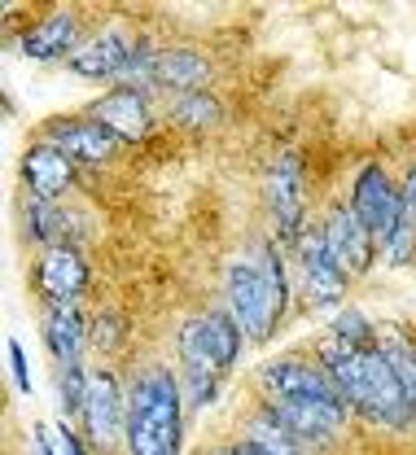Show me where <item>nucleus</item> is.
<instances>
[{"mask_svg": "<svg viewBox=\"0 0 416 455\" xmlns=\"http://www.w3.org/2000/svg\"><path fill=\"white\" fill-rule=\"evenodd\" d=\"M316 363L333 377L347 407L356 416H364L368 425H381V429H395V434L416 425V403L408 398L399 372L390 368V359L381 355V346H347L342 338L324 333L316 341Z\"/></svg>", "mask_w": 416, "mask_h": 455, "instance_id": "obj_1", "label": "nucleus"}, {"mask_svg": "<svg viewBox=\"0 0 416 455\" xmlns=\"http://www.w3.org/2000/svg\"><path fill=\"white\" fill-rule=\"evenodd\" d=\"M224 298L228 311L237 315L245 341H268L290 311L294 284L285 272V254L276 236H259L250 250H241L224 272Z\"/></svg>", "mask_w": 416, "mask_h": 455, "instance_id": "obj_2", "label": "nucleus"}, {"mask_svg": "<svg viewBox=\"0 0 416 455\" xmlns=\"http://www.w3.org/2000/svg\"><path fill=\"white\" fill-rule=\"evenodd\" d=\"M184 390L167 363H145L127 381V455H180L184 451Z\"/></svg>", "mask_w": 416, "mask_h": 455, "instance_id": "obj_3", "label": "nucleus"}, {"mask_svg": "<svg viewBox=\"0 0 416 455\" xmlns=\"http://www.w3.org/2000/svg\"><path fill=\"white\" fill-rule=\"evenodd\" d=\"M245 333H241L237 315L228 307H206L197 315H188L176 333L180 368H206V372H228L237 368Z\"/></svg>", "mask_w": 416, "mask_h": 455, "instance_id": "obj_4", "label": "nucleus"}, {"mask_svg": "<svg viewBox=\"0 0 416 455\" xmlns=\"http://www.w3.org/2000/svg\"><path fill=\"white\" fill-rule=\"evenodd\" d=\"M294 267H298V289H302V302L307 307H347V293H351V276L338 267L329 241H324V228L320 220H307V228L294 236Z\"/></svg>", "mask_w": 416, "mask_h": 455, "instance_id": "obj_5", "label": "nucleus"}, {"mask_svg": "<svg viewBox=\"0 0 416 455\" xmlns=\"http://www.w3.org/2000/svg\"><path fill=\"white\" fill-rule=\"evenodd\" d=\"M263 202H268L272 236L281 245H294V236L307 228V175H302V158L294 149L272 154L268 175H263Z\"/></svg>", "mask_w": 416, "mask_h": 455, "instance_id": "obj_6", "label": "nucleus"}, {"mask_svg": "<svg viewBox=\"0 0 416 455\" xmlns=\"http://www.w3.org/2000/svg\"><path fill=\"white\" fill-rule=\"evenodd\" d=\"M254 386L263 390V398H285V403H347V398L338 395L333 377L316 363V355L311 359L281 355V359L259 363Z\"/></svg>", "mask_w": 416, "mask_h": 455, "instance_id": "obj_7", "label": "nucleus"}, {"mask_svg": "<svg viewBox=\"0 0 416 455\" xmlns=\"http://www.w3.org/2000/svg\"><path fill=\"white\" fill-rule=\"evenodd\" d=\"M79 420L92 451H115L127 438V390L115 368H92V386H88V403Z\"/></svg>", "mask_w": 416, "mask_h": 455, "instance_id": "obj_8", "label": "nucleus"}, {"mask_svg": "<svg viewBox=\"0 0 416 455\" xmlns=\"http://www.w3.org/2000/svg\"><path fill=\"white\" fill-rule=\"evenodd\" d=\"M351 211L359 215V224L377 236V245L395 232L399 215H404V184L381 167V163H364L351 180Z\"/></svg>", "mask_w": 416, "mask_h": 455, "instance_id": "obj_9", "label": "nucleus"}, {"mask_svg": "<svg viewBox=\"0 0 416 455\" xmlns=\"http://www.w3.org/2000/svg\"><path fill=\"white\" fill-rule=\"evenodd\" d=\"M40 136H44V140H53L58 149H66L79 167H110V163L123 154V140L106 127V123H97L88 110L49 118Z\"/></svg>", "mask_w": 416, "mask_h": 455, "instance_id": "obj_10", "label": "nucleus"}, {"mask_svg": "<svg viewBox=\"0 0 416 455\" xmlns=\"http://www.w3.org/2000/svg\"><path fill=\"white\" fill-rule=\"evenodd\" d=\"M324 241H329V250H333V259H338V267L359 281V276H368L372 267H377V259H381V245H377V236L368 232V228L359 224V215L351 211V202H333L329 211H324Z\"/></svg>", "mask_w": 416, "mask_h": 455, "instance_id": "obj_11", "label": "nucleus"}, {"mask_svg": "<svg viewBox=\"0 0 416 455\" xmlns=\"http://www.w3.org/2000/svg\"><path fill=\"white\" fill-rule=\"evenodd\" d=\"M92 272L79 254V245H53L40 250L36 267H31V289L40 293V307L49 302H79V293L88 289Z\"/></svg>", "mask_w": 416, "mask_h": 455, "instance_id": "obj_12", "label": "nucleus"}, {"mask_svg": "<svg viewBox=\"0 0 416 455\" xmlns=\"http://www.w3.org/2000/svg\"><path fill=\"white\" fill-rule=\"evenodd\" d=\"M84 13L79 9H53L44 18H36L31 27H22L18 36V53L27 61H70V53L84 44Z\"/></svg>", "mask_w": 416, "mask_h": 455, "instance_id": "obj_13", "label": "nucleus"}, {"mask_svg": "<svg viewBox=\"0 0 416 455\" xmlns=\"http://www.w3.org/2000/svg\"><path fill=\"white\" fill-rule=\"evenodd\" d=\"M79 180V163L58 149L53 140H31L27 154H22V184L31 197H44V202H66V193L75 188Z\"/></svg>", "mask_w": 416, "mask_h": 455, "instance_id": "obj_14", "label": "nucleus"}, {"mask_svg": "<svg viewBox=\"0 0 416 455\" xmlns=\"http://www.w3.org/2000/svg\"><path fill=\"white\" fill-rule=\"evenodd\" d=\"M88 114L97 118V123H106L115 136H119L123 145H136V140H145L149 132H154V97H145V92H136V88H110V92H101Z\"/></svg>", "mask_w": 416, "mask_h": 455, "instance_id": "obj_15", "label": "nucleus"}, {"mask_svg": "<svg viewBox=\"0 0 416 455\" xmlns=\"http://www.w3.org/2000/svg\"><path fill=\"white\" fill-rule=\"evenodd\" d=\"M132 44H136V36H127L123 27H101V31H92L75 53H70V75H79V79H92V84H101V79H119V70L127 66V57H132Z\"/></svg>", "mask_w": 416, "mask_h": 455, "instance_id": "obj_16", "label": "nucleus"}, {"mask_svg": "<svg viewBox=\"0 0 416 455\" xmlns=\"http://www.w3.org/2000/svg\"><path fill=\"white\" fill-rule=\"evenodd\" d=\"M40 333H44V350L58 359L61 368L84 363L88 320H84L79 302H49V307H40Z\"/></svg>", "mask_w": 416, "mask_h": 455, "instance_id": "obj_17", "label": "nucleus"}, {"mask_svg": "<svg viewBox=\"0 0 416 455\" xmlns=\"http://www.w3.org/2000/svg\"><path fill=\"white\" fill-rule=\"evenodd\" d=\"M154 79H158V92H202L206 88V79H211V61L206 53H197V49H158V70H154Z\"/></svg>", "mask_w": 416, "mask_h": 455, "instance_id": "obj_18", "label": "nucleus"}, {"mask_svg": "<svg viewBox=\"0 0 416 455\" xmlns=\"http://www.w3.org/2000/svg\"><path fill=\"white\" fill-rule=\"evenodd\" d=\"M70 206L61 202H44V197H31L22 202V224H27V241H36L40 250H53V245H70Z\"/></svg>", "mask_w": 416, "mask_h": 455, "instance_id": "obj_19", "label": "nucleus"}, {"mask_svg": "<svg viewBox=\"0 0 416 455\" xmlns=\"http://www.w3.org/2000/svg\"><path fill=\"white\" fill-rule=\"evenodd\" d=\"M167 118L180 123V127L202 132V127H215V123L224 118V106H220V97H215L211 88H202V92H180V97H172V106H167Z\"/></svg>", "mask_w": 416, "mask_h": 455, "instance_id": "obj_20", "label": "nucleus"}, {"mask_svg": "<svg viewBox=\"0 0 416 455\" xmlns=\"http://www.w3.org/2000/svg\"><path fill=\"white\" fill-rule=\"evenodd\" d=\"M377 346H381V355L390 359V368L399 372V381H404L408 398L416 403V341L408 338V333H399V329H381Z\"/></svg>", "mask_w": 416, "mask_h": 455, "instance_id": "obj_21", "label": "nucleus"}, {"mask_svg": "<svg viewBox=\"0 0 416 455\" xmlns=\"http://www.w3.org/2000/svg\"><path fill=\"white\" fill-rule=\"evenodd\" d=\"M88 386H92V368H84V363H70V368H61V377H58V411H61V420H70V416H84Z\"/></svg>", "mask_w": 416, "mask_h": 455, "instance_id": "obj_22", "label": "nucleus"}, {"mask_svg": "<svg viewBox=\"0 0 416 455\" xmlns=\"http://www.w3.org/2000/svg\"><path fill=\"white\" fill-rule=\"evenodd\" d=\"M324 333H333V338H342L347 346H377L381 338V329L359 311L356 302H347V307H338V315H333V324L324 329Z\"/></svg>", "mask_w": 416, "mask_h": 455, "instance_id": "obj_23", "label": "nucleus"}, {"mask_svg": "<svg viewBox=\"0 0 416 455\" xmlns=\"http://www.w3.org/2000/svg\"><path fill=\"white\" fill-rule=\"evenodd\" d=\"M123 341H127V315L115 307H101L92 320H88V346H97L101 355H115Z\"/></svg>", "mask_w": 416, "mask_h": 455, "instance_id": "obj_24", "label": "nucleus"}, {"mask_svg": "<svg viewBox=\"0 0 416 455\" xmlns=\"http://www.w3.org/2000/svg\"><path fill=\"white\" fill-rule=\"evenodd\" d=\"M381 259H386V267H412L416 263V220L408 215V206H404L395 232L381 241Z\"/></svg>", "mask_w": 416, "mask_h": 455, "instance_id": "obj_25", "label": "nucleus"}, {"mask_svg": "<svg viewBox=\"0 0 416 455\" xmlns=\"http://www.w3.org/2000/svg\"><path fill=\"white\" fill-rule=\"evenodd\" d=\"M180 390H184V407H188V411H206V407L220 398V372L180 368Z\"/></svg>", "mask_w": 416, "mask_h": 455, "instance_id": "obj_26", "label": "nucleus"}, {"mask_svg": "<svg viewBox=\"0 0 416 455\" xmlns=\"http://www.w3.org/2000/svg\"><path fill=\"white\" fill-rule=\"evenodd\" d=\"M4 350H9V372H13V386H18V395H31L36 390V381H31V363H27V350H22V341H4Z\"/></svg>", "mask_w": 416, "mask_h": 455, "instance_id": "obj_27", "label": "nucleus"}, {"mask_svg": "<svg viewBox=\"0 0 416 455\" xmlns=\"http://www.w3.org/2000/svg\"><path fill=\"white\" fill-rule=\"evenodd\" d=\"M84 443H88V438H79V434L61 420V425H58V451L61 455H88V447H84Z\"/></svg>", "mask_w": 416, "mask_h": 455, "instance_id": "obj_28", "label": "nucleus"}, {"mask_svg": "<svg viewBox=\"0 0 416 455\" xmlns=\"http://www.w3.org/2000/svg\"><path fill=\"white\" fill-rule=\"evenodd\" d=\"M31 455H61L58 438L49 434V425H36V434H31Z\"/></svg>", "mask_w": 416, "mask_h": 455, "instance_id": "obj_29", "label": "nucleus"}, {"mask_svg": "<svg viewBox=\"0 0 416 455\" xmlns=\"http://www.w3.org/2000/svg\"><path fill=\"white\" fill-rule=\"evenodd\" d=\"M404 206H408V215L416 220V158H412V167H408V175H404Z\"/></svg>", "mask_w": 416, "mask_h": 455, "instance_id": "obj_30", "label": "nucleus"}, {"mask_svg": "<svg viewBox=\"0 0 416 455\" xmlns=\"http://www.w3.org/2000/svg\"><path fill=\"white\" fill-rule=\"evenodd\" d=\"M206 455H245V443H224V447H211Z\"/></svg>", "mask_w": 416, "mask_h": 455, "instance_id": "obj_31", "label": "nucleus"}]
</instances>
